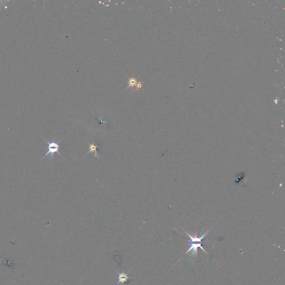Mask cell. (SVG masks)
Listing matches in <instances>:
<instances>
[{
	"label": "cell",
	"instance_id": "cell-4",
	"mask_svg": "<svg viewBox=\"0 0 285 285\" xmlns=\"http://www.w3.org/2000/svg\"><path fill=\"white\" fill-rule=\"evenodd\" d=\"M128 273H124V272L120 273H118V275H119V276H118V282H117V284L116 285H118L119 283L124 284V282H127L129 278H131V277H129L128 276Z\"/></svg>",
	"mask_w": 285,
	"mask_h": 285
},
{
	"label": "cell",
	"instance_id": "cell-6",
	"mask_svg": "<svg viewBox=\"0 0 285 285\" xmlns=\"http://www.w3.org/2000/svg\"><path fill=\"white\" fill-rule=\"evenodd\" d=\"M128 84H129L128 87H130V86L134 87V86H136V85L137 84V82H136V79H135V78H131V79H130L129 82H128Z\"/></svg>",
	"mask_w": 285,
	"mask_h": 285
},
{
	"label": "cell",
	"instance_id": "cell-1",
	"mask_svg": "<svg viewBox=\"0 0 285 285\" xmlns=\"http://www.w3.org/2000/svg\"><path fill=\"white\" fill-rule=\"evenodd\" d=\"M44 139V140L47 142L48 144V147H47V149H48V151L47 153L44 155V156H43L41 159H40V161H41L42 159H44V158L45 156H47L48 155H50V159L54 160V154L55 153H57L59 156L65 159L63 156H61V154L59 152V149L61 147L60 145H59V143L61 142V140L58 141V142H55V141H52V142H48V140H47L45 138H43Z\"/></svg>",
	"mask_w": 285,
	"mask_h": 285
},
{
	"label": "cell",
	"instance_id": "cell-7",
	"mask_svg": "<svg viewBox=\"0 0 285 285\" xmlns=\"http://www.w3.org/2000/svg\"><path fill=\"white\" fill-rule=\"evenodd\" d=\"M136 89H141L142 88V82H138L136 85Z\"/></svg>",
	"mask_w": 285,
	"mask_h": 285
},
{
	"label": "cell",
	"instance_id": "cell-5",
	"mask_svg": "<svg viewBox=\"0 0 285 285\" xmlns=\"http://www.w3.org/2000/svg\"><path fill=\"white\" fill-rule=\"evenodd\" d=\"M209 231L206 232L205 233H204L203 236H202L201 237H198V236H197V233H196V235L195 236H190V234H188L187 232H185V233L187 234V235H188V236L190 238V240L189 241V242L190 243H193V242H201L203 239V238L204 237V236L206 235V234L208 233V232Z\"/></svg>",
	"mask_w": 285,
	"mask_h": 285
},
{
	"label": "cell",
	"instance_id": "cell-3",
	"mask_svg": "<svg viewBox=\"0 0 285 285\" xmlns=\"http://www.w3.org/2000/svg\"><path fill=\"white\" fill-rule=\"evenodd\" d=\"M89 151L87 153L86 156L88 155L89 153H94V156L96 158H99V155L98 153V149L99 148V146L98 145H96L94 144H90L89 143Z\"/></svg>",
	"mask_w": 285,
	"mask_h": 285
},
{
	"label": "cell",
	"instance_id": "cell-2",
	"mask_svg": "<svg viewBox=\"0 0 285 285\" xmlns=\"http://www.w3.org/2000/svg\"><path fill=\"white\" fill-rule=\"evenodd\" d=\"M190 248L187 251V253H188L189 252L191 251L192 254V255L193 256H197V253H198V248H201L204 252H205L207 254V252L205 251V250H204L203 247L202 246V244L201 243H190Z\"/></svg>",
	"mask_w": 285,
	"mask_h": 285
}]
</instances>
